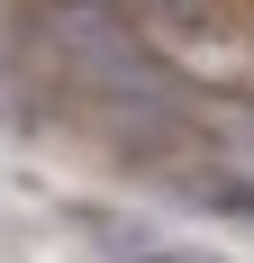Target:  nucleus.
Instances as JSON below:
<instances>
[{"mask_svg": "<svg viewBox=\"0 0 254 263\" xmlns=\"http://www.w3.org/2000/svg\"><path fill=\"white\" fill-rule=\"evenodd\" d=\"M136 18L164 27V36H200V46H218L236 9H227V0H136Z\"/></svg>", "mask_w": 254, "mask_h": 263, "instance_id": "nucleus-1", "label": "nucleus"}, {"mask_svg": "<svg viewBox=\"0 0 254 263\" xmlns=\"http://www.w3.org/2000/svg\"><path fill=\"white\" fill-rule=\"evenodd\" d=\"M109 236H118V245H109V263H209V254H164V245L136 236V227H109Z\"/></svg>", "mask_w": 254, "mask_h": 263, "instance_id": "nucleus-3", "label": "nucleus"}, {"mask_svg": "<svg viewBox=\"0 0 254 263\" xmlns=\"http://www.w3.org/2000/svg\"><path fill=\"white\" fill-rule=\"evenodd\" d=\"M191 200H200L209 218H236V227H254V173H191Z\"/></svg>", "mask_w": 254, "mask_h": 263, "instance_id": "nucleus-2", "label": "nucleus"}]
</instances>
